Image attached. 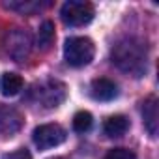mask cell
<instances>
[{
	"mask_svg": "<svg viewBox=\"0 0 159 159\" xmlns=\"http://www.w3.org/2000/svg\"><path fill=\"white\" fill-rule=\"evenodd\" d=\"M111 60L120 71H124V73H127L135 79L142 77L148 69L146 47H144L142 41H139L135 38L120 39L111 51Z\"/></svg>",
	"mask_w": 159,
	"mask_h": 159,
	"instance_id": "obj_1",
	"label": "cell"
},
{
	"mask_svg": "<svg viewBox=\"0 0 159 159\" xmlns=\"http://www.w3.org/2000/svg\"><path fill=\"white\" fill-rule=\"evenodd\" d=\"M96 47L90 38L84 36H75L67 38L64 45V58L71 67H84L94 60Z\"/></svg>",
	"mask_w": 159,
	"mask_h": 159,
	"instance_id": "obj_2",
	"label": "cell"
},
{
	"mask_svg": "<svg viewBox=\"0 0 159 159\" xmlns=\"http://www.w3.org/2000/svg\"><path fill=\"white\" fill-rule=\"evenodd\" d=\"M60 17L67 26H84L94 19V6L84 0H69L62 6Z\"/></svg>",
	"mask_w": 159,
	"mask_h": 159,
	"instance_id": "obj_3",
	"label": "cell"
},
{
	"mask_svg": "<svg viewBox=\"0 0 159 159\" xmlns=\"http://www.w3.org/2000/svg\"><path fill=\"white\" fill-rule=\"evenodd\" d=\"M32 94L38 103H41L47 109H54L66 99V84L56 79H49V81L34 86Z\"/></svg>",
	"mask_w": 159,
	"mask_h": 159,
	"instance_id": "obj_4",
	"label": "cell"
},
{
	"mask_svg": "<svg viewBox=\"0 0 159 159\" xmlns=\"http://www.w3.org/2000/svg\"><path fill=\"white\" fill-rule=\"evenodd\" d=\"M66 129L58 124H43L38 125L32 133V140L39 150H49L54 146H60L66 140Z\"/></svg>",
	"mask_w": 159,
	"mask_h": 159,
	"instance_id": "obj_5",
	"label": "cell"
},
{
	"mask_svg": "<svg viewBox=\"0 0 159 159\" xmlns=\"http://www.w3.org/2000/svg\"><path fill=\"white\" fill-rule=\"evenodd\" d=\"M30 49H32V39L26 30L15 28L6 36V51L13 60L17 62L25 60L30 54Z\"/></svg>",
	"mask_w": 159,
	"mask_h": 159,
	"instance_id": "obj_6",
	"label": "cell"
},
{
	"mask_svg": "<svg viewBox=\"0 0 159 159\" xmlns=\"http://www.w3.org/2000/svg\"><path fill=\"white\" fill-rule=\"evenodd\" d=\"M23 114L11 105H0V137H13L23 127Z\"/></svg>",
	"mask_w": 159,
	"mask_h": 159,
	"instance_id": "obj_7",
	"label": "cell"
},
{
	"mask_svg": "<svg viewBox=\"0 0 159 159\" xmlns=\"http://www.w3.org/2000/svg\"><path fill=\"white\" fill-rule=\"evenodd\" d=\"M90 92H92V98L96 101H112L118 96V86L111 79L101 77V79H94L92 81Z\"/></svg>",
	"mask_w": 159,
	"mask_h": 159,
	"instance_id": "obj_8",
	"label": "cell"
},
{
	"mask_svg": "<svg viewBox=\"0 0 159 159\" xmlns=\"http://www.w3.org/2000/svg\"><path fill=\"white\" fill-rule=\"evenodd\" d=\"M142 120H144V127L148 129L150 137H157V129H159V107H157V99L152 96L142 103Z\"/></svg>",
	"mask_w": 159,
	"mask_h": 159,
	"instance_id": "obj_9",
	"label": "cell"
},
{
	"mask_svg": "<svg viewBox=\"0 0 159 159\" xmlns=\"http://www.w3.org/2000/svg\"><path fill=\"white\" fill-rule=\"evenodd\" d=\"M129 129V120L124 116V114H114V116H109L103 124V131L107 137L111 139H120L127 133Z\"/></svg>",
	"mask_w": 159,
	"mask_h": 159,
	"instance_id": "obj_10",
	"label": "cell"
},
{
	"mask_svg": "<svg viewBox=\"0 0 159 159\" xmlns=\"http://www.w3.org/2000/svg\"><path fill=\"white\" fill-rule=\"evenodd\" d=\"M23 77L17 75V73H4L0 77V92L6 98H11V96H17L21 90H23Z\"/></svg>",
	"mask_w": 159,
	"mask_h": 159,
	"instance_id": "obj_11",
	"label": "cell"
},
{
	"mask_svg": "<svg viewBox=\"0 0 159 159\" xmlns=\"http://www.w3.org/2000/svg\"><path fill=\"white\" fill-rule=\"evenodd\" d=\"M47 4L49 2H38V0H13V2H6V8L28 15V13H34L41 8H45Z\"/></svg>",
	"mask_w": 159,
	"mask_h": 159,
	"instance_id": "obj_12",
	"label": "cell"
},
{
	"mask_svg": "<svg viewBox=\"0 0 159 159\" xmlns=\"http://www.w3.org/2000/svg\"><path fill=\"white\" fill-rule=\"evenodd\" d=\"M52 41H54V25L51 21H45L38 32V47L41 51H47L52 45Z\"/></svg>",
	"mask_w": 159,
	"mask_h": 159,
	"instance_id": "obj_13",
	"label": "cell"
},
{
	"mask_svg": "<svg viewBox=\"0 0 159 159\" xmlns=\"http://www.w3.org/2000/svg\"><path fill=\"white\" fill-rule=\"evenodd\" d=\"M92 114L88 111H79L75 116H73V129L77 133H86L90 127H92Z\"/></svg>",
	"mask_w": 159,
	"mask_h": 159,
	"instance_id": "obj_14",
	"label": "cell"
},
{
	"mask_svg": "<svg viewBox=\"0 0 159 159\" xmlns=\"http://www.w3.org/2000/svg\"><path fill=\"white\" fill-rule=\"evenodd\" d=\"M105 159H137V155L129 148H114L105 155Z\"/></svg>",
	"mask_w": 159,
	"mask_h": 159,
	"instance_id": "obj_15",
	"label": "cell"
},
{
	"mask_svg": "<svg viewBox=\"0 0 159 159\" xmlns=\"http://www.w3.org/2000/svg\"><path fill=\"white\" fill-rule=\"evenodd\" d=\"M2 159H32V155H30V152H28L26 148H19V150H15V152L6 153Z\"/></svg>",
	"mask_w": 159,
	"mask_h": 159,
	"instance_id": "obj_16",
	"label": "cell"
},
{
	"mask_svg": "<svg viewBox=\"0 0 159 159\" xmlns=\"http://www.w3.org/2000/svg\"><path fill=\"white\" fill-rule=\"evenodd\" d=\"M51 159H66V157H51Z\"/></svg>",
	"mask_w": 159,
	"mask_h": 159,
	"instance_id": "obj_17",
	"label": "cell"
}]
</instances>
